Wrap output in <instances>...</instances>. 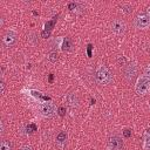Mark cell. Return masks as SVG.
<instances>
[{
  "label": "cell",
  "mask_w": 150,
  "mask_h": 150,
  "mask_svg": "<svg viewBox=\"0 0 150 150\" xmlns=\"http://www.w3.org/2000/svg\"><path fill=\"white\" fill-rule=\"evenodd\" d=\"M143 148L145 150H150V134L144 136V141H143Z\"/></svg>",
  "instance_id": "4fadbf2b"
},
{
  "label": "cell",
  "mask_w": 150,
  "mask_h": 150,
  "mask_svg": "<svg viewBox=\"0 0 150 150\" xmlns=\"http://www.w3.org/2000/svg\"><path fill=\"white\" fill-rule=\"evenodd\" d=\"M71 43H70V40L69 39H63L62 40V43H61V48H62V50H70L71 48Z\"/></svg>",
  "instance_id": "8fae6325"
},
{
  "label": "cell",
  "mask_w": 150,
  "mask_h": 150,
  "mask_svg": "<svg viewBox=\"0 0 150 150\" xmlns=\"http://www.w3.org/2000/svg\"><path fill=\"white\" fill-rule=\"evenodd\" d=\"M124 74H125V77L128 80H132L135 77V75L137 74V68L135 64H128L125 70H124Z\"/></svg>",
  "instance_id": "9c48e42d"
},
{
  "label": "cell",
  "mask_w": 150,
  "mask_h": 150,
  "mask_svg": "<svg viewBox=\"0 0 150 150\" xmlns=\"http://www.w3.org/2000/svg\"><path fill=\"white\" fill-rule=\"evenodd\" d=\"M66 101H67L68 105H69L71 109H76V108L79 107V103H80L79 97H77V95H76L75 93H69V94H67Z\"/></svg>",
  "instance_id": "ba28073f"
},
{
  "label": "cell",
  "mask_w": 150,
  "mask_h": 150,
  "mask_svg": "<svg viewBox=\"0 0 150 150\" xmlns=\"http://www.w3.org/2000/svg\"><path fill=\"white\" fill-rule=\"evenodd\" d=\"M134 26L137 29H145L150 26V19L146 16V14H142V15H137L134 20Z\"/></svg>",
  "instance_id": "5b68a950"
},
{
  "label": "cell",
  "mask_w": 150,
  "mask_h": 150,
  "mask_svg": "<svg viewBox=\"0 0 150 150\" xmlns=\"http://www.w3.org/2000/svg\"><path fill=\"white\" fill-rule=\"evenodd\" d=\"M95 79H96V82L100 86H107L112 81V75L105 66H100L96 69Z\"/></svg>",
  "instance_id": "6da1fadb"
},
{
  "label": "cell",
  "mask_w": 150,
  "mask_h": 150,
  "mask_svg": "<svg viewBox=\"0 0 150 150\" xmlns=\"http://www.w3.org/2000/svg\"><path fill=\"white\" fill-rule=\"evenodd\" d=\"M57 53L56 52H53V53H50L49 54V56H48V60L50 61V62H56L57 61Z\"/></svg>",
  "instance_id": "5bb4252c"
},
{
  "label": "cell",
  "mask_w": 150,
  "mask_h": 150,
  "mask_svg": "<svg viewBox=\"0 0 150 150\" xmlns=\"http://www.w3.org/2000/svg\"><path fill=\"white\" fill-rule=\"evenodd\" d=\"M19 150H33V148L30 146V145H28V144H26V145H22Z\"/></svg>",
  "instance_id": "e0dca14e"
},
{
  "label": "cell",
  "mask_w": 150,
  "mask_h": 150,
  "mask_svg": "<svg viewBox=\"0 0 150 150\" xmlns=\"http://www.w3.org/2000/svg\"><path fill=\"white\" fill-rule=\"evenodd\" d=\"M66 139H67V134H66V132H60V134L57 135V137H56V142H57L60 145H62V144L66 142Z\"/></svg>",
  "instance_id": "7c38bea8"
},
{
  "label": "cell",
  "mask_w": 150,
  "mask_h": 150,
  "mask_svg": "<svg viewBox=\"0 0 150 150\" xmlns=\"http://www.w3.org/2000/svg\"><path fill=\"white\" fill-rule=\"evenodd\" d=\"M146 16H148V18L150 19V7H149V8L146 9Z\"/></svg>",
  "instance_id": "d6986e66"
},
{
  "label": "cell",
  "mask_w": 150,
  "mask_h": 150,
  "mask_svg": "<svg viewBox=\"0 0 150 150\" xmlns=\"http://www.w3.org/2000/svg\"><path fill=\"white\" fill-rule=\"evenodd\" d=\"M144 76H146L150 80V63L146 66V68L144 69Z\"/></svg>",
  "instance_id": "9a60e30c"
},
{
  "label": "cell",
  "mask_w": 150,
  "mask_h": 150,
  "mask_svg": "<svg viewBox=\"0 0 150 150\" xmlns=\"http://www.w3.org/2000/svg\"><path fill=\"white\" fill-rule=\"evenodd\" d=\"M0 150H13V145L9 141L2 139L0 143Z\"/></svg>",
  "instance_id": "30bf717a"
},
{
  "label": "cell",
  "mask_w": 150,
  "mask_h": 150,
  "mask_svg": "<svg viewBox=\"0 0 150 150\" xmlns=\"http://www.w3.org/2000/svg\"><path fill=\"white\" fill-rule=\"evenodd\" d=\"M5 132V122L1 121L0 122V134H4Z\"/></svg>",
  "instance_id": "2e32d148"
},
{
  "label": "cell",
  "mask_w": 150,
  "mask_h": 150,
  "mask_svg": "<svg viewBox=\"0 0 150 150\" xmlns=\"http://www.w3.org/2000/svg\"><path fill=\"white\" fill-rule=\"evenodd\" d=\"M108 146H109L110 150H122V148H123V141H122L121 137L114 135V136L109 137Z\"/></svg>",
  "instance_id": "8992f818"
},
{
  "label": "cell",
  "mask_w": 150,
  "mask_h": 150,
  "mask_svg": "<svg viewBox=\"0 0 150 150\" xmlns=\"http://www.w3.org/2000/svg\"><path fill=\"white\" fill-rule=\"evenodd\" d=\"M16 40H18V38H16L15 32L8 30V32L4 35V38H2V43H4L6 47H12V46H14V45L16 43Z\"/></svg>",
  "instance_id": "52a82bcc"
},
{
  "label": "cell",
  "mask_w": 150,
  "mask_h": 150,
  "mask_svg": "<svg viewBox=\"0 0 150 150\" xmlns=\"http://www.w3.org/2000/svg\"><path fill=\"white\" fill-rule=\"evenodd\" d=\"M0 90H1V94L5 93V83H4V81L0 82Z\"/></svg>",
  "instance_id": "ac0fdd59"
},
{
  "label": "cell",
  "mask_w": 150,
  "mask_h": 150,
  "mask_svg": "<svg viewBox=\"0 0 150 150\" xmlns=\"http://www.w3.org/2000/svg\"><path fill=\"white\" fill-rule=\"evenodd\" d=\"M110 28H111V32L114 34H116V35H123L125 33V30H127L125 22L122 19H114L111 21Z\"/></svg>",
  "instance_id": "277c9868"
},
{
  "label": "cell",
  "mask_w": 150,
  "mask_h": 150,
  "mask_svg": "<svg viewBox=\"0 0 150 150\" xmlns=\"http://www.w3.org/2000/svg\"><path fill=\"white\" fill-rule=\"evenodd\" d=\"M39 111L43 117H53L56 114V108L52 102H43L39 105Z\"/></svg>",
  "instance_id": "3957f363"
},
{
  "label": "cell",
  "mask_w": 150,
  "mask_h": 150,
  "mask_svg": "<svg viewBox=\"0 0 150 150\" xmlns=\"http://www.w3.org/2000/svg\"><path fill=\"white\" fill-rule=\"evenodd\" d=\"M135 90H136V94L141 96L146 95L150 91V80L146 76H139L135 84Z\"/></svg>",
  "instance_id": "7a4b0ae2"
}]
</instances>
